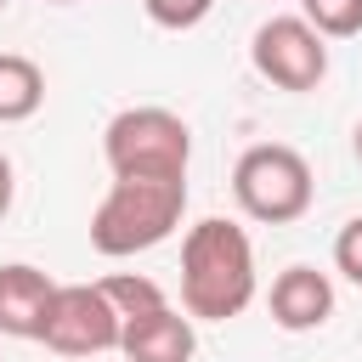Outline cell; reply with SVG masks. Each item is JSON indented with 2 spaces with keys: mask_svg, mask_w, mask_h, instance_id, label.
Returning <instances> with one entry per match:
<instances>
[{
  "mask_svg": "<svg viewBox=\"0 0 362 362\" xmlns=\"http://www.w3.org/2000/svg\"><path fill=\"white\" fill-rule=\"evenodd\" d=\"M255 243L238 221L204 215L181 238V311L198 322H232L255 300Z\"/></svg>",
  "mask_w": 362,
  "mask_h": 362,
  "instance_id": "6da1fadb",
  "label": "cell"
},
{
  "mask_svg": "<svg viewBox=\"0 0 362 362\" xmlns=\"http://www.w3.org/2000/svg\"><path fill=\"white\" fill-rule=\"evenodd\" d=\"M187 175H113L107 198L90 215V249L107 260L141 255L181 226Z\"/></svg>",
  "mask_w": 362,
  "mask_h": 362,
  "instance_id": "7a4b0ae2",
  "label": "cell"
},
{
  "mask_svg": "<svg viewBox=\"0 0 362 362\" xmlns=\"http://www.w3.org/2000/svg\"><path fill=\"white\" fill-rule=\"evenodd\" d=\"M311 164L283 147V141H255L243 147V158L232 164V198L249 221H266V226H288L311 209Z\"/></svg>",
  "mask_w": 362,
  "mask_h": 362,
  "instance_id": "3957f363",
  "label": "cell"
},
{
  "mask_svg": "<svg viewBox=\"0 0 362 362\" xmlns=\"http://www.w3.org/2000/svg\"><path fill=\"white\" fill-rule=\"evenodd\" d=\"M102 153L113 175H187L192 130L170 107H124L102 130Z\"/></svg>",
  "mask_w": 362,
  "mask_h": 362,
  "instance_id": "277c9868",
  "label": "cell"
},
{
  "mask_svg": "<svg viewBox=\"0 0 362 362\" xmlns=\"http://www.w3.org/2000/svg\"><path fill=\"white\" fill-rule=\"evenodd\" d=\"M124 317L113 311V300L102 294V283H57L40 345L57 356H107L119 351Z\"/></svg>",
  "mask_w": 362,
  "mask_h": 362,
  "instance_id": "5b68a950",
  "label": "cell"
},
{
  "mask_svg": "<svg viewBox=\"0 0 362 362\" xmlns=\"http://www.w3.org/2000/svg\"><path fill=\"white\" fill-rule=\"evenodd\" d=\"M249 62L277 90H317L328 79V40L305 17H266L249 40Z\"/></svg>",
  "mask_w": 362,
  "mask_h": 362,
  "instance_id": "8992f818",
  "label": "cell"
},
{
  "mask_svg": "<svg viewBox=\"0 0 362 362\" xmlns=\"http://www.w3.org/2000/svg\"><path fill=\"white\" fill-rule=\"evenodd\" d=\"M119 351H124V362H192L198 334H192V317H181V311L164 300V305H153V311L124 317Z\"/></svg>",
  "mask_w": 362,
  "mask_h": 362,
  "instance_id": "52a82bcc",
  "label": "cell"
},
{
  "mask_svg": "<svg viewBox=\"0 0 362 362\" xmlns=\"http://www.w3.org/2000/svg\"><path fill=\"white\" fill-rule=\"evenodd\" d=\"M334 317V283L328 272L317 266H283L272 277V322L288 328V334H305V328H322Z\"/></svg>",
  "mask_w": 362,
  "mask_h": 362,
  "instance_id": "ba28073f",
  "label": "cell"
},
{
  "mask_svg": "<svg viewBox=\"0 0 362 362\" xmlns=\"http://www.w3.org/2000/svg\"><path fill=\"white\" fill-rule=\"evenodd\" d=\"M51 294H57V283L40 266H28V260L0 266V334L6 339H40Z\"/></svg>",
  "mask_w": 362,
  "mask_h": 362,
  "instance_id": "9c48e42d",
  "label": "cell"
},
{
  "mask_svg": "<svg viewBox=\"0 0 362 362\" xmlns=\"http://www.w3.org/2000/svg\"><path fill=\"white\" fill-rule=\"evenodd\" d=\"M45 102V74L34 57H17V51H0V124H23L34 119Z\"/></svg>",
  "mask_w": 362,
  "mask_h": 362,
  "instance_id": "30bf717a",
  "label": "cell"
},
{
  "mask_svg": "<svg viewBox=\"0 0 362 362\" xmlns=\"http://www.w3.org/2000/svg\"><path fill=\"white\" fill-rule=\"evenodd\" d=\"M300 17L322 40H351L362 34V0H300Z\"/></svg>",
  "mask_w": 362,
  "mask_h": 362,
  "instance_id": "8fae6325",
  "label": "cell"
},
{
  "mask_svg": "<svg viewBox=\"0 0 362 362\" xmlns=\"http://www.w3.org/2000/svg\"><path fill=\"white\" fill-rule=\"evenodd\" d=\"M102 294L113 300L119 317H136V311L164 305V288H158L153 277H141V272H113V277H102Z\"/></svg>",
  "mask_w": 362,
  "mask_h": 362,
  "instance_id": "7c38bea8",
  "label": "cell"
},
{
  "mask_svg": "<svg viewBox=\"0 0 362 362\" xmlns=\"http://www.w3.org/2000/svg\"><path fill=\"white\" fill-rule=\"evenodd\" d=\"M141 6H147V17L158 28H198L215 11V0H141Z\"/></svg>",
  "mask_w": 362,
  "mask_h": 362,
  "instance_id": "4fadbf2b",
  "label": "cell"
},
{
  "mask_svg": "<svg viewBox=\"0 0 362 362\" xmlns=\"http://www.w3.org/2000/svg\"><path fill=\"white\" fill-rule=\"evenodd\" d=\"M334 266L362 288V215H351V221L339 226V238H334Z\"/></svg>",
  "mask_w": 362,
  "mask_h": 362,
  "instance_id": "5bb4252c",
  "label": "cell"
},
{
  "mask_svg": "<svg viewBox=\"0 0 362 362\" xmlns=\"http://www.w3.org/2000/svg\"><path fill=\"white\" fill-rule=\"evenodd\" d=\"M11 192H17V175H11V158L0 153V221H6V209H11Z\"/></svg>",
  "mask_w": 362,
  "mask_h": 362,
  "instance_id": "9a60e30c",
  "label": "cell"
},
{
  "mask_svg": "<svg viewBox=\"0 0 362 362\" xmlns=\"http://www.w3.org/2000/svg\"><path fill=\"white\" fill-rule=\"evenodd\" d=\"M351 153H356V164H362V119H356V130H351Z\"/></svg>",
  "mask_w": 362,
  "mask_h": 362,
  "instance_id": "2e32d148",
  "label": "cell"
},
{
  "mask_svg": "<svg viewBox=\"0 0 362 362\" xmlns=\"http://www.w3.org/2000/svg\"><path fill=\"white\" fill-rule=\"evenodd\" d=\"M51 6H74V0H51Z\"/></svg>",
  "mask_w": 362,
  "mask_h": 362,
  "instance_id": "e0dca14e",
  "label": "cell"
},
{
  "mask_svg": "<svg viewBox=\"0 0 362 362\" xmlns=\"http://www.w3.org/2000/svg\"><path fill=\"white\" fill-rule=\"evenodd\" d=\"M0 11H6V0H0Z\"/></svg>",
  "mask_w": 362,
  "mask_h": 362,
  "instance_id": "ac0fdd59",
  "label": "cell"
}]
</instances>
